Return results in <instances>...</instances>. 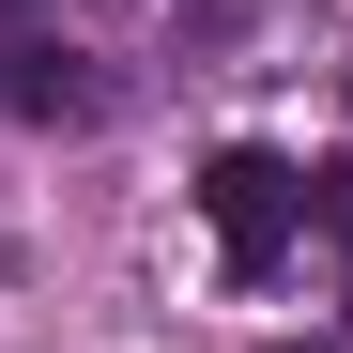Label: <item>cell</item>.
<instances>
[{
  "label": "cell",
  "mask_w": 353,
  "mask_h": 353,
  "mask_svg": "<svg viewBox=\"0 0 353 353\" xmlns=\"http://www.w3.org/2000/svg\"><path fill=\"white\" fill-rule=\"evenodd\" d=\"M307 215H323V246H338V276H353V154L307 169Z\"/></svg>",
  "instance_id": "obj_2"
},
{
  "label": "cell",
  "mask_w": 353,
  "mask_h": 353,
  "mask_svg": "<svg viewBox=\"0 0 353 353\" xmlns=\"http://www.w3.org/2000/svg\"><path fill=\"white\" fill-rule=\"evenodd\" d=\"M0 16H16V0H0Z\"/></svg>",
  "instance_id": "obj_3"
},
{
  "label": "cell",
  "mask_w": 353,
  "mask_h": 353,
  "mask_svg": "<svg viewBox=\"0 0 353 353\" xmlns=\"http://www.w3.org/2000/svg\"><path fill=\"white\" fill-rule=\"evenodd\" d=\"M200 215H215V261H230V276H276L292 230H307V169L261 154V139H230V154L200 169Z\"/></svg>",
  "instance_id": "obj_1"
}]
</instances>
